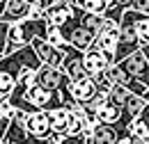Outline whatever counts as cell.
Listing matches in <instances>:
<instances>
[{
	"label": "cell",
	"mask_w": 149,
	"mask_h": 144,
	"mask_svg": "<svg viewBox=\"0 0 149 144\" xmlns=\"http://www.w3.org/2000/svg\"><path fill=\"white\" fill-rule=\"evenodd\" d=\"M94 117H96V121L112 124V121H117V117H119V105H115V103H110V101L106 98L99 108L94 110Z\"/></svg>",
	"instance_id": "obj_14"
},
{
	"label": "cell",
	"mask_w": 149,
	"mask_h": 144,
	"mask_svg": "<svg viewBox=\"0 0 149 144\" xmlns=\"http://www.w3.org/2000/svg\"><path fill=\"white\" fill-rule=\"evenodd\" d=\"M94 89H96V85H94V80L90 75H85V78H80V80H67V91H69V96H71L74 101H78V103L87 101L94 94Z\"/></svg>",
	"instance_id": "obj_10"
},
{
	"label": "cell",
	"mask_w": 149,
	"mask_h": 144,
	"mask_svg": "<svg viewBox=\"0 0 149 144\" xmlns=\"http://www.w3.org/2000/svg\"><path fill=\"white\" fill-rule=\"evenodd\" d=\"M14 80H16V75L12 71H7V69H0V96H7L12 87H14Z\"/></svg>",
	"instance_id": "obj_18"
},
{
	"label": "cell",
	"mask_w": 149,
	"mask_h": 144,
	"mask_svg": "<svg viewBox=\"0 0 149 144\" xmlns=\"http://www.w3.org/2000/svg\"><path fill=\"white\" fill-rule=\"evenodd\" d=\"M80 62H83V66H85V71H87V75H92V73L96 71H103L110 62L106 60V55L101 53L96 46H90V48H85L83 51V55H80Z\"/></svg>",
	"instance_id": "obj_8"
},
{
	"label": "cell",
	"mask_w": 149,
	"mask_h": 144,
	"mask_svg": "<svg viewBox=\"0 0 149 144\" xmlns=\"http://www.w3.org/2000/svg\"><path fill=\"white\" fill-rule=\"evenodd\" d=\"M106 142H117V130L112 124H103V121H96L92 128V137L90 144H106Z\"/></svg>",
	"instance_id": "obj_13"
},
{
	"label": "cell",
	"mask_w": 149,
	"mask_h": 144,
	"mask_svg": "<svg viewBox=\"0 0 149 144\" xmlns=\"http://www.w3.org/2000/svg\"><path fill=\"white\" fill-rule=\"evenodd\" d=\"M112 5H117V7H122V9H124V7H129V2L131 0H110Z\"/></svg>",
	"instance_id": "obj_21"
},
{
	"label": "cell",
	"mask_w": 149,
	"mask_h": 144,
	"mask_svg": "<svg viewBox=\"0 0 149 144\" xmlns=\"http://www.w3.org/2000/svg\"><path fill=\"white\" fill-rule=\"evenodd\" d=\"M28 44H30V48L35 51V55L39 57V62H41V64H51V66H60V64H62L64 51H62L60 46L48 44L44 37H32Z\"/></svg>",
	"instance_id": "obj_3"
},
{
	"label": "cell",
	"mask_w": 149,
	"mask_h": 144,
	"mask_svg": "<svg viewBox=\"0 0 149 144\" xmlns=\"http://www.w3.org/2000/svg\"><path fill=\"white\" fill-rule=\"evenodd\" d=\"M2 142H5V144H28V142H32V137L28 135L23 121L9 117L7 128H5V135H2ZM32 144H35V142H32Z\"/></svg>",
	"instance_id": "obj_9"
},
{
	"label": "cell",
	"mask_w": 149,
	"mask_h": 144,
	"mask_svg": "<svg viewBox=\"0 0 149 144\" xmlns=\"http://www.w3.org/2000/svg\"><path fill=\"white\" fill-rule=\"evenodd\" d=\"M28 14H30L28 0H5L2 12H0V18L7 21V23H16L21 18H28Z\"/></svg>",
	"instance_id": "obj_11"
},
{
	"label": "cell",
	"mask_w": 149,
	"mask_h": 144,
	"mask_svg": "<svg viewBox=\"0 0 149 144\" xmlns=\"http://www.w3.org/2000/svg\"><path fill=\"white\" fill-rule=\"evenodd\" d=\"M129 7H131V9H138V12L149 14V0H131Z\"/></svg>",
	"instance_id": "obj_20"
},
{
	"label": "cell",
	"mask_w": 149,
	"mask_h": 144,
	"mask_svg": "<svg viewBox=\"0 0 149 144\" xmlns=\"http://www.w3.org/2000/svg\"><path fill=\"white\" fill-rule=\"evenodd\" d=\"M23 96L37 110H51V108H55V105H62L60 91L57 89H46V87H41L37 82H30V85L25 87V91H23Z\"/></svg>",
	"instance_id": "obj_2"
},
{
	"label": "cell",
	"mask_w": 149,
	"mask_h": 144,
	"mask_svg": "<svg viewBox=\"0 0 149 144\" xmlns=\"http://www.w3.org/2000/svg\"><path fill=\"white\" fill-rule=\"evenodd\" d=\"M48 44L53 46H60L62 44V35H60V28L57 25H46V37H44Z\"/></svg>",
	"instance_id": "obj_19"
},
{
	"label": "cell",
	"mask_w": 149,
	"mask_h": 144,
	"mask_svg": "<svg viewBox=\"0 0 149 144\" xmlns=\"http://www.w3.org/2000/svg\"><path fill=\"white\" fill-rule=\"evenodd\" d=\"M46 18H21L16 21V28H19V35H21V44H28L32 37H46Z\"/></svg>",
	"instance_id": "obj_6"
},
{
	"label": "cell",
	"mask_w": 149,
	"mask_h": 144,
	"mask_svg": "<svg viewBox=\"0 0 149 144\" xmlns=\"http://www.w3.org/2000/svg\"><path fill=\"white\" fill-rule=\"evenodd\" d=\"M48 5H60V2H69V0H46Z\"/></svg>",
	"instance_id": "obj_22"
},
{
	"label": "cell",
	"mask_w": 149,
	"mask_h": 144,
	"mask_svg": "<svg viewBox=\"0 0 149 144\" xmlns=\"http://www.w3.org/2000/svg\"><path fill=\"white\" fill-rule=\"evenodd\" d=\"M2 5H5V0H0V12H2Z\"/></svg>",
	"instance_id": "obj_23"
},
{
	"label": "cell",
	"mask_w": 149,
	"mask_h": 144,
	"mask_svg": "<svg viewBox=\"0 0 149 144\" xmlns=\"http://www.w3.org/2000/svg\"><path fill=\"white\" fill-rule=\"evenodd\" d=\"M71 16V2H60V5H48L46 12H44V18L48 25H62L67 18Z\"/></svg>",
	"instance_id": "obj_12"
},
{
	"label": "cell",
	"mask_w": 149,
	"mask_h": 144,
	"mask_svg": "<svg viewBox=\"0 0 149 144\" xmlns=\"http://www.w3.org/2000/svg\"><path fill=\"white\" fill-rule=\"evenodd\" d=\"M126 96H129V89H126L124 85L115 82V85H110V89H108V96H106V98H108L110 103H115V105H122Z\"/></svg>",
	"instance_id": "obj_17"
},
{
	"label": "cell",
	"mask_w": 149,
	"mask_h": 144,
	"mask_svg": "<svg viewBox=\"0 0 149 144\" xmlns=\"http://www.w3.org/2000/svg\"><path fill=\"white\" fill-rule=\"evenodd\" d=\"M62 69L60 66H51V64H39L35 71V82L46 87V89H57L60 80H62Z\"/></svg>",
	"instance_id": "obj_7"
},
{
	"label": "cell",
	"mask_w": 149,
	"mask_h": 144,
	"mask_svg": "<svg viewBox=\"0 0 149 144\" xmlns=\"http://www.w3.org/2000/svg\"><path fill=\"white\" fill-rule=\"evenodd\" d=\"M124 71L149 85V48H135L117 62Z\"/></svg>",
	"instance_id": "obj_1"
},
{
	"label": "cell",
	"mask_w": 149,
	"mask_h": 144,
	"mask_svg": "<svg viewBox=\"0 0 149 144\" xmlns=\"http://www.w3.org/2000/svg\"><path fill=\"white\" fill-rule=\"evenodd\" d=\"M129 144H147L149 142V103L140 110L135 119H131L129 126Z\"/></svg>",
	"instance_id": "obj_5"
},
{
	"label": "cell",
	"mask_w": 149,
	"mask_h": 144,
	"mask_svg": "<svg viewBox=\"0 0 149 144\" xmlns=\"http://www.w3.org/2000/svg\"><path fill=\"white\" fill-rule=\"evenodd\" d=\"M124 87L129 89V94L149 98V85H147V82H142V80H138V78H133V75H129V80L124 82Z\"/></svg>",
	"instance_id": "obj_15"
},
{
	"label": "cell",
	"mask_w": 149,
	"mask_h": 144,
	"mask_svg": "<svg viewBox=\"0 0 149 144\" xmlns=\"http://www.w3.org/2000/svg\"><path fill=\"white\" fill-rule=\"evenodd\" d=\"M78 21H80V25H85L90 32H94V35H96V32H99V28H101L103 16H99V14H92V12H85V9H83V14H80V18H78Z\"/></svg>",
	"instance_id": "obj_16"
},
{
	"label": "cell",
	"mask_w": 149,
	"mask_h": 144,
	"mask_svg": "<svg viewBox=\"0 0 149 144\" xmlns=\"http://www.w3.org/2000/svg\"><path fill=\"white\" fill-rule=\"evenodd\" d=\"M25 130L28 135L32 137V142H46L51 126H48V117L44 110H35V112H28L25 114Z\"/></svg>",
	"instance_id": "obj_4"
}]
</instances>
